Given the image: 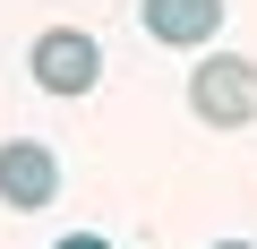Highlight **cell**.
<instances>
[{"instance_id": "cell-2", "label": "cell", "mask_w": 257, "mask_h": 249, "mask_svg": "<svg viewBox=\"0 0 257 249\" xmlns=\"http://www.w3.org/2000/svg\"><path fill=\"white\" fill-rule=\"evenodd\" d=\"M26 69H35L43 95H94V77H103V43H94L86 26H43L35 52H26Z\"/></svg>"}, {"instance_id": "cell-6", "label": "cell", "mask_w": 257, "mask_h": 249, "mask_svg": "<svg viewBox=\"0 0 257 249\" xmlns=\"http://www.w3.org/2000/svg\"><path fill=\"white\" fill-rule=\"evenodd\" d=\"M214 249H257V240H214Z\"/></svg>"}, {"instance_id": "cell-5", "label": "cell", "mask_w": 257, "mask_h": 249, "mask_svg": "<svg viewBox=\"0 0 257 249\" xmlns=\"http://www.w3.org/2000/svg\"><path fill=\"white\" fill-rule=\"evenodd\" d=\"M52 249H111L103 232H69V240H52Z\"/></svg>"}, {"instance_id": "cell-4", "label": "cell", "mask_w": 257, "mask_h": 249, "mask_svg": "<svg viewBox=\"0 0 257 249\" xmlns=\"http://www.w3.org/2000/svg\"><path fill=\"white\" fill-rule=\"evenodd\" d=\"M223 9H231V0H138V26L163 52H206L214 26H223Z\"/></svg>"}, {"instance_id": "cell-3", "label": "cell", "mask_w": 257, "mask_h": 249, "mask_svg": "<svg viewBox=\"0 0 257 249\" xmlns=\"http://www.w3.org/2000/svg\"><path fill=\"white\" fill-rule=\"evenodd\" d=\"M52 198H60V155L43 138H9L0 146V206L9 215H43Z\"/></svg>"}, {"instance_id": "cell-1", "label": "cell", "mask_w": 257, "mask_h": 249, "mask_svg": "<svg viewBox=\"0 0 257 249\" xmlns=\"http://www.w3.org/2000/svg\"><path fill=\"white\" fill-rule=\"evenodd\" d=\"M189 112L206 120V129H248V120H257V60L206 52L189 69Z\"/></svg>"}]
</instances>
